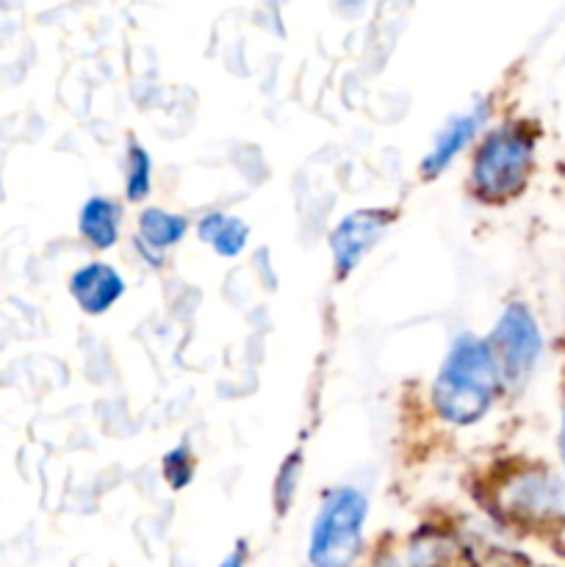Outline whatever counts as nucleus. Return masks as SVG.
<instances>
[{
    "mask_svg": "<svg viewBox=\"0 0 565 567\" xmlns=\"http://www.w3.org/2000/svg\"><path fill=\"white\" fill-rule=\"evenodd\" d=\"M388 225H391V214H388V210H355V214H349L347 219L332 230L330 238L338 275L347 277L349 271L363 260V255L380 241V236L386 233Z\"/></svg>",
    "mask_w": 565,
    "mask_h": 567,
    "instance_id": "39448f33",
    "label": "nucleus"
},
{
    "mask_svg": "<svg viewBox=\"0 0 565 567\" xmlns=\"http://www.w3.org/2000/svg\"><path fill=\"white\" fill-rule=\"evenodd\" d=\"M199 238L205 244L216 249L225 258H236L244 247H247V225L238 221L236 216H225V214H208L203 221H199Z\"/></svg>",
    "mask_w": 565,
    "mask_h": 567,
    "instance_id": "1a4fd4ad",
    "label": "nucleus"
},
{
    "mask_svg": "<svg viewBox=\"0 0 565 567\" xmlns=\"http://www.w3.org/2000/svg\"><path fill=\"white\" fill-rule=\"evenodd\" d=\"M188 225L183 216L166 214L161 208H150L138 216V233H142V241L150 244L153 249H166L175 247L183 236H186Z\"/></svg>",
    "mask_w": 565,
    "mask_h": 567,
    "instance_id": "9d476101",
    "label": "nucleus"
},
{
    "mask_svg": "<svg viewBox=\"0 0 565 567\" xmlns=\"http://www.w3.org/2000/svg\"><path fill=\"white\" fill-rule=\"evenodd\" d=\"M532 166V138L518 127L491 133L474 161V188L485 199H507L524 188Z\"/></svg>",
    "mask_w": 565,
    "mask_h": 567,
    "instance_id": "7ed1b4c3",
    "label": "nucleus"
},
{
    "mask_svg": "<svg viewBox=\"0 0 565 567\" xmlns=\"http://www.w3.org/2000/svg\"><path fill=\"white\" fill-rule=\"evenodd\" d=\"M70 293L75 297L78 308L89 316H100L125 293V282L111 266L89 264L78 269L70 280Z\"/></svg>",
    "mask_w": 565,
    "mask_h": 567,
    "instance_id": "423d86ee",
    "label": "nucleus"
},
{
    "mask_svg": "<svg viewBox=\"0 0 565 567\" xmlns=\"http://www.w3.org/2000/svg\"><path fill=\"white\" fill-rule=\"evenodd\" d=\"M81 236L92 247L109 249L120 236V208L105 197H92L81 208Z\"/></svg>",
    "mask_w": 565,
    "mask_h": 567,
    "instance_id": "6e6552de",
    "label": "nucleus"
},
{
    "mask_svg": "<svg viewBox=\"0 0 565 567\" xmlns=\"http://www.w3.org/2000/svg\"><path fill=\"white\" fill-rule=\"evenodd\" d=\"M491 352L496 358L499 374L507 377L510 382L524 380L532 365L541 358V330L524 305H510L499 319L496 330L491 336Z\"/></svg>",
    "mask_w": 565,
    "mask_h": 567,
    "instance_id": "20e7f679",
    "label": "nucleus"
},
{
    "mask_svg": "<svg viewBox=\"0 0 565 567\" xmlns=\"http://www.w3.org/2000/svg\"><path fill=\"white\" fill-rule=\"evenodd\" d=\"M150 172H153V161H150V155L144 153L138 144H133L131 147V158H127V181H125V188H127V197L131 199H144L150 194Z\"/></svg>",
    "mask_w": 565,
    "mask_h": 567,
    "instance_id": "9b49d317",
    "label": "nucleus"
},
{
    "mask_svg": "<svg viewBox=\"0 0 565 567\" xmlns=\"http://www.w3.org/2000/svg\"><path fill=\"white\" fill-rule=\"evenodd\" d=\"M297 480H299V454H294V457H288L286 463H282L280 476H277V507L280 509H286L288 502H291Z\"/></svg>",
    "mask_w": 565,
    "mask_h": 567,
    "instance_id": "ddd939ff",
    "label": "nucleus"
},
{
    "mask_svg": "<svg viewBox=\"0 0 565 567\" xmlns=\"http://www.w3.org/2000/svg\"><path fill=\"white\" fill-rule=\"evenodd\" d=\"M482 122H485V105H480V109L471 111V114L458 116V120L449 122V125L443 127L441 136H438L432 153L427 155V161H424L427 175L432 177V175H438L441 169H446V166L452 164L454 155H458L460 150L471 142V136L480 131Z\"/></svg>",
    "mask_w": 565,
    "mask_h": 567,
    "instance_id": "0eeeda50",
    "label": "nucleus"
},
{
    "mask_svg": "<svg viewBox=\"0 0 565 567\" xmlns=\"http://www.w3.org/2000/svg\"><path fill=\"white\" fill-rule=\"evenodd\" d=\"M499 365L491 347L480 338L454 341L432 385V402L449 424H474L487 413L499 388Z\"/></svg>",
    "mask_w": 565,
    "mask_h": 567,
    "instance_id": "f257e3e1",
    "label": "nucleus"
},
{
    "mask_svg": "<svg viewBox=\"0 0 565 567\" xmlns=\"http://www.w3.org/2000/svg\"><path fill=\"white\" fill-rule=\"evenodd\" d=\"M244 563H247V557H244V546H238L236 551L227 554V557L222 559V563L216 567H244Z\"/></svg>",
    "mask_w": 565,
    "mask_h": 567,
    "instance_id": "4468645a",
    "label": "nucleus"
},
{
    "mask_svg": "<svg viewBox=\"0 0 565 567\" xmlns=\"http://www.w3.org/2000/svg\"><path fill=\"white\" fill-rule=\"evenodd\" d=\"M559 452H563V463H565V410H563V432H559Z\"/></svg>",
    "mask_w": 565,
    "mask_h": 567,
    "instance_id": "2eb2a0df",
    "label": "nucleus"
},
{
    "mask_svg": "<svg viewBox=\"0 0 565 567\" xmlns=\"http://www.w3.org/2000/svg\"><path fill=\"white\" fill-rule=\"evenodd\" d=\"M369 502L352 487L332 491L314 520L308 546L310 567H352L363 548Z\"/></svg>",
    "mask_w": 565,
    "mask_h": 567,
    "instance_id": "f03ea898",
    "label": "nucleus"
},
{
    "mask_svg": "<svg viewBox=\"0 0 565 567\" xmlns=\"http://www.w3.org/2000/svg\"><path fill=\"white\" fill-rule=\"evenodd\" d=\"M164 476L172 487H186L194 476V457L188 443H181L177 449H172L170 454L164 457Z\"/></svg>",
    "mask_w": 565,
    "mask_h": 567,
    "instance_id": "f8f14e48",
    "label": "nucleus"
}]
</instances>
